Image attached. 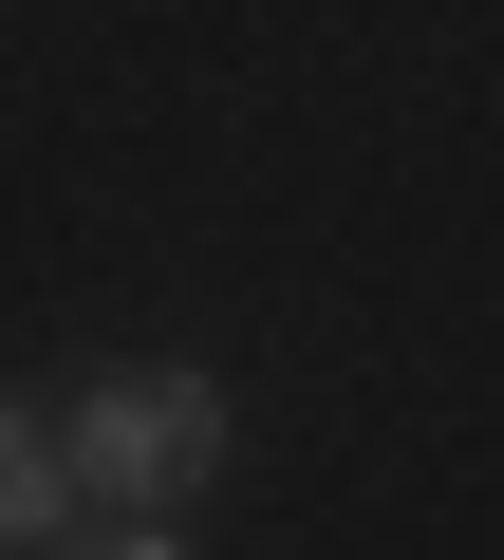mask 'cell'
Masks as SVG:
<instances>
[{
	"mask_svg": "<svg viewBox=\"0 0 504 560\" xmlns=\"http://www.w3.org/2000/svg\"><path fill=\"white\" fill-rule=\"evenodd\" d=\"M38 430H57V486H75L94 523H168V504H206V486L243 467V393L187 374V355L75 374V393H38Z\"/></svg>",
	"mask_w": 504,
	"mask_h": 560,
	"instance_id": "obj_1",
	"label": "cell"
},
{
	"mask_svg": "<svg viewBox=\"0 0 504 560\" xmlns=\"http://www.w3.org/2000/svg\"><path fill=\"white\" fill-rule=\"evenodd\" d=\"M38 541H75V486H57L38 393H0V560H38Z\"/></svg>",
	"mask_w": 504,
	"mask_h": 560,
	"instance_id": "obj_2",
	"label": "cell"
},
{
	"mask_svg": "<svg viewBox=\"0 0 504 560\" xmlns=\"http://www.w3.org/2000/svg\"><path fill=\"white\" fill-rule=\"evenodd\" d=\"M38 560H187L168 523H94V541H38Z\"/></svg>",
	"mask_w": 504,
	"mask_h": 560,
	"instance_id": "obj_3",
	"label": "cell"
}]
</instances>
